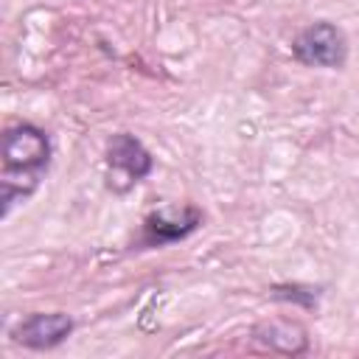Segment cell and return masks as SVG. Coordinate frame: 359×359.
I'll list each match as a JSON object with an SVG mask.
<instances>
[{"label": "cell", "mask_w": 359, "mask_h": 359, "mask_svg": "<svg viewBox=\"0 0 359 359\" xmlns=\"http://www.w3.org/2000/svg\"><path fill=\"white\" fill-rule=\"evenodd\" d=\"M317 294H320V289H314V286H300V283H280V286H272V297H275V300L300 303V306H306V309H314V306H317Z\"/></svg>", "instance_id": "obj_7"}, {"label": "cell", "mask_w": 359, "mask_h": 359, "mask_svg": "<svg viewBox=\"0 0 359 359\" xmlns=\"http://www.w3.org/2000/svg\"><path fill=\"white\" fill-rule=\"evenodd\" d=\"M292 53L306 67H328L337 70L348 59V39L339 25L328 20L309 22L292 42Z\"/></svg>", "instance_id": "obj_3"}, {"label": "cell", "mask_w": 359, "mask_h": 359, "mask_svg": "<svg viewBox=\"0 0 359 359\" xmlns=\"http://www.w3.org/2000/svg\"><path fill=\"white\" fill-rule=\"evenodd\" d=\"M255 342H261L269 351L278 353H303L309 348V334L303 325L289 323V320H269V323H258L252 328Z\"/></svg>", "instance_id": "obj_6"}, {"label": "cell", "mask_w": 359, "mask_h": 359, "mask_svg": "<svg viewBox=\"0 0 359 359\" xmlns=\"http://www.w3.org/2000/svg\"><path fill=\"white\" fill-rule=\"evenodd\" d=\"M3 171H0V202L3 219L11 213L17 202H25L45 180L50 165V137L45 129L22 121L11 123L3 132Z\"/></svg>", "instance_id": "obj_1"}, {"label": "cell", "mask_w": 359, "mask_h": 359, "mask_svg": "<svg viewBox=\"0 0 359 359\" xmlns=\"http://www.w3.org/2000/svg\"><path fill=\"white\" fill-rule=\"evenodd\" d=\"M70 334H73V317L65 311H34L11 328L14 342L31 351H50L62 345Z\"/></svg>", "instance_id": "obj_5"}, {"label": "cell", "mask_w": 359, "mask_h": 359, "mask_svg": "<svg viewBox=\"0 0 359 359\" xmlns=\"http://www.w3.org/2000/svg\"><path fill=\"white\" fill-rule=\"evenodd\" d=\"M154 168L151 151L143 146L140 137L129 132H118L107 143V188L112 194L132 191L140 180H146Z\"/></svg>", "instance_id": "obj_2"}, {"label": "cell", "mask_w": 359, "mask_h": 359, "mask_svg": "<svg viewBox=\"0 0 359 359\" xmlns=\"http://www.w3.org/2000/svg\"><path fill=\"white\" fill-rule=\"evenodd\" d=\"M202 224V210L194 205H182V208H163V210H151L143 219V233H140V247L154 250V247H165L174 241H182L185 236H191L196 227Z\"/></svg>", "instance_id": "obj_4"}]
</instances>
